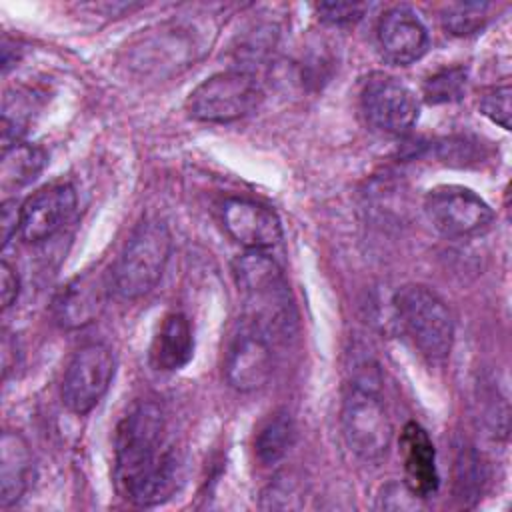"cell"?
<instances>
[{
  "instance_id": "1",
  "label": "cell",
  "mask_w": 512,
  "mask_h": 512,
  "mask_svg": "<svg viewBox=\"0 0 512 512\" xmlns=\"http://www.w3.org/2000/svg\"><path fill=\"white\" fill-rule=\"evenodd\" d=\"M182 460L168 438L164 408L138 400L122 416L114 436V482L118 492L140 508L164 504L178 490Z\"/></svg>"
},
{
  "instance_id": "2",
  "label": "cell",
  "mask_w": 512,
  "mask_h": 512,
  "mask_svg": "<svg viewBox=\"0 0 512 512\" xmlns=\"http://www.w3.org/2000/svg\"><path fill=\"white\" fill-rule=\"evenodd\" d=\"M232 276L244 300V316L272 338L296 324L294 300L278 262L266 250H246L232 260Z\"/></svg>"
},
{
  "instance_id": "3",
  "label": "cell",
  "mask_w": 512,
  "mask_h": 512,
  "mask_svg": "<svg viewBox=\"0 0 512 512\" xmlns=\"http://www.w3.org/2000/svg\"><path fill=\"white\" fill-rule=\"evenodd\" d=\"M340 424L344 442L358 460L376 464L386 458L394 426L380 394V378L376 372L362 370L346 386Z\"/></svg>"
},
{
  "instance_id": "4",
  "label": "cell",
  "mask_w": 512,
  "mask_h": 512,
  "mask_svg": "<svg viewBox=\"0 0 512 512\" xmlns=\"http://www.w3.org/2000/svg\"><path fill=\"white\" fill-rule=\"evenodd\" d=\"M172 254V234L158 218L144 220L130 234L110 270L112 290L122 300H136L154 290Z\"/></svg>"
},
{
  "instance_id": "5",
  "label": "cell",
  "mask_w": 512,
  "mask_h": 512,
  "mask_svg": "<svg viewBox=\"0 0 512 512\" xmlns=\"http://www.w3.org/2000/svg\"><path fill=\"white\" fill-rule=\"evenodd\" d=\"M394 320L414 348L430 362L450 356L454 344V318L448 304L420 284L402 286L392 298Z\"/></svg>"
},
{
  "instance_id": "6",
  "label": "cell",
  "mask_w": 512,
  "mask_h": 512,
  "mask_svg": "<svg viewBox=\"0 0 512 512\" xmlns=\"http://www.w3.org/2000/svg\"><path fill=\"white\" fill-rule=\"evenodd\" d=\"M198 26L186 20L156 24L128 46V64L140 74L172 76L188 68L204 52Z\"/></svg>"
},
{
  "instance_id": "7",
  "label": "cell",
  "mask_w": 512,
  "mask_h": 512,
  "mask_svg": "<svg viewBox=\"0 0 512 512\" xmlns=\"http://www.w3.org/2000/svg\"><path fill=\"white\" fill-rule=\"evenodd\" d=\"M264 98L248 70H224L200 82L186 98V112L200 122L226 124L252 114Z\"/></svg>"
},
{
  "instance_id": "8",
  "label": "cell",
  "mask_w": 512,
  "mask_h": 512,
  "mask_svg": "<svg viewBox=\"0 0 512 512\" xmlns=\"http://www.w3.org/2000/svg\"><path fill=\"white\" fill-rule=\"evenodd\" d=\"M272 336L242 318L232 330L224 350V378L238 392L260 390L274 370Z\"/></svg>"
},
{
  "instance_id": "9",
  "label": "cell",
  "mask_w": 512,
  "mask_h": 512,
  "mask_svg": "<svg viewBox=\"0 0 512 512\" xmlns=\"http://www.w3.org/2000/svg\"><path fill=\"white\" fill-rule=\"evenodd\" d=\"M116 372V358L110 346L90 342L80 346L62 376V402L74 414H88L108 392Z\"/></svg>"
},
{
  "instance_id": "10",
  "label": "cell",
  "mask_w": 512,
  "mask_h": 512,
  "mask_svg": "<svg viewBox=\"0 0 512 512\" xmlns=\"http://www.w3.org/2000/svg\"><path fill=\"white\" fill-rule=\"evenodd\" d=\"M424 212L434 230L446 238L480 234L494 220V212L486 200L474 190L456 184L432 188L424 198Z\"/></svg>"
},
{
  "instance_id": "11",
  "label": "cell",
  "mask_w": 512,
  "mask_h": 512,
  "mask_svg": "<svg viewBox=\"0 0 512 512\" xmlns=\"http://www.w3.org/2000/svg\"><path fill=\"white\" fill-rule=\"evenodd\" d=\"M360 110L372 128L398 136L412 130L420 114V104L404 82L376 72L364 82Z\"/></svg>"
},
{
  "instance_id": "12",
  "label": "cell",
  "mask_w": 512,
  "mask_h": 512,
  "mask_svg": "<svg viewBox=\"0 0 512 512\" xmlns=\"http://www.w3.org/2000/svg\"><path fill=\"white\" fill-rule=\"evenodd\" d=\"M112 292L110 272L92 268L74 276L52 300L54 322L66 330H78L92 324L106 308Z\"/></svg>"
},
{
  "instance_id": "13",
  "label": "cell",
  "mask_w": 512,
  "mask_h": 512,
  "mask_svg": "<svg viewBox=\"0 0 512 512\" xmlns=\"http://www.w3.org/2000/svg\"><path fill=\"white\" fill-rule=\"evenodd\" d=\"M76 190L68 182H52L38 188L20 206V238L36 244L60 232L76 212Z\"/></svg>"
},
{
  "instance_id": "14",
  "label": "cell",
  "mask_w": 512,
  "mask_h": 512,
  "mask_svg": "<svg viewBox=\"0 0 512 512\" xmlns=\"http://www.w3.org/2000/svg\"><path fill=\"white\" fill-rule=\"evenodd\" d=\"M376 42L382 58L392 66H410L428 50V30L410 6L388 8L376 26Z\"/></svg>"
},
{
  "instance_id": "15",
  "label": "cell",
  "mask_w": 512,
  "mask_h": 512,
  "mask_svg": "<svg viewBox=\"0 0 512 512\" xmlns=\"http://www.w3.org/2000/svg\"><path fill=\"white\" fill-rule=\"evenodd\" d=\"M222 224L228 236L246 250H268L282 240L278 214L248 198H228L222 204Z\"/></svg>"
},
{
  "instance_id": "16",
  "label": "cell",
  "mask_w": 512,
  "mask_h": 512,
  "mask_svg": "<svg viewBox=\"0 0 512 512\" xmlns=\"http://www.w3.org/2000/svg\"><path fill=\"white\" fill-rule=\"evenodd\" d=\"M400 454L406 472V484L422 500L438 490L440 476L436 468V450L428 432L418 422H408L400 434Z\"/></svg>"
},
{
  "instance_id": "17",
  "label": "cell",
  "mask_w": 512,
  "mask_h": 512,
  "mask_svg": "<svg viewBox=\"0 0 512 512\" xmlns=\"http://www.w3.org/2000/svg\"><path fill=\"white\" fill-rule=\"evenodd\" d=\"M194 356V330L186 314H166L148 348V360L154 370L176 372L184 368Z\"/></svg>"
},
{
  "instance_id": "18",
  "label": "cell",
  "mask_w": 512,
  "mask_h": 512,
  "mask_svg": "<svg viewBox=\"0 0 512 512\" xmlns=\"http://www.w3.org/2000/svg\"><path fill=\"white\" fill-rule=\"evenodd\" d=\"M34 476V458L28 442L18 432L0 438V504L10 508L22 500Z\"/></svg>"
},
{
  "instance_id": "19",
  "label": "cell",
  "mask_w": 512,
  "mask_h": 512,
  "mask_svg": "<svg viewBox=\"0 0 512 512\" xmlns=\"http://www.w3.org/2000/svg\"><path fill=\"white\" fill-rule=\"evenodd\" d=\"M46 166V152L30 142H14L6 148H2V160H0V190L4 194H10L32 180L38 178V174Z\"/></svg>"
},
{
  "instance_id": "20",
  "label": "cell",
  "mask_w": 512,
  "mask_h": 512,
  "mask_svg": "<svg viewBox=\"0 0 512 512\" xmlns=\"http://www.w3.org/2000/svg\"><path fill=\"white\" fill-rule=\"evenodd\" d=\"M294 420L286 410L274 412L256 432L254 454L260 464L272 466L280 462L294 442Z\"/></svg>"
},
{
  "instance_id": "21",
  "label": "cell",
  "mask_w": 512,
  "mask_h": 512,
  "mask_svg": "<svg viewBox=\"0 0 512 512\" xmlns=\"http://www.w3.org/2000/svg\"><path fill=\"white\" fill-rule=\"evenodd\" d=\"M492 4L486 2H456L442 12V26L454 36H470L480 32L490 20Z\"/></svg>"
},
{
  "instance_id": "22",
  "label": "cell",
  "mask_w": 512,
  "mask_h": 512,
  "mask_svg": "<svg viewBox=\"0 0 512 512\" xmlns=\"http://www.w3.org/2000/svg\"><path fill=\"white\" fill-rule=\"evenodd\" d=\"M466 68L462 66H452V68H442L434 72L432 76L426 78L424 82V100L428 104H446L460 100L466 88Z\"/></svg>"
},
{
  "instance_id": "23",
  "label": "cell",
  "mask_w": 512,
  "mask_h": 512,
  "mask_svg": "<svg viewBox=\"0 0 512 512\" xmlns=\"http://www.w3.org/2000/svg\"><path fill=\"white\" fill-rule=\"evenodd\" d=\"M456 496L466 502L468 498H476L484 484V462L470 448L462 446L456 456Z\"/></svg>"
},
{
  "instance_id": "24",
  "label": "cell",
  "mask_w": 512,
  "mask_h": 512,
  "mask_svg": "<svg viewBox=\"0 0 512 512\" xmlns=\"http://www.w3.org/2000/svg\"><path fill=\"white\" fill-rule=\"evenodd\" d=\"M510 84L504 82V84H496L492 88H488L480 102H478V108L480 112L492 120L494 124H498L500 128L508 130L510 128Z\"/></svg>"
},
{
  "instance_id": "25",
  "label": "cell",
  "mask_w": 512,
  "mask_h": 512,
  "mask_svg": "<svg viewBox=\"0 0 512 512\" xmlns=\"http://www.w3.org/2000/svg\"><path fill=\"white\" fill-rule=\"evenodd\" d=\"M420 496L410 490V486L404 482H388L380 488L376 506L382 510H416L420 508Z\"/></svg>"
},
{
  "instance_id": "26",
  "label": "cell",
  "mask_w": 512,
  "mask_h": 512,
  "mask_svg": "<svg viewBox=\"0 0 512 512\" xmlns=\"http://www.w3.org/2000/svg\"><path fill=\"white\" fill-rule=\"evenodd\" d=\"M366 10H370V6L358 2H326L316 6L318 16L328 24H352L360 20Z\"/></svg>"
},
{
  "instance_id": "27",
  "label": "cell",
  "mask_w": 512,
  "mask_h": 512,
  "mask_svg": "<svg viewBox=\"0 0 512 512\" xmlns=\"http://www.w3.org/2000/svg\"><path fill=\"white\" fill-rule=\"evenodd\" d=\"M20 294V278L16 274V270L2 260L0 264V300H2V308L8 310Z\"/></svg>"
},
{
  "instance_id": "28",
  "label": "cell",
  "mask_w": 512,
  "mask_h": 512,
  "mask_svg": "<svg viewBox=\"0 0 512 512\" xmlns=\"http://www.w3.org/2000/svg\"><path fill=\"white\" fill-rule=\"evenodd\" d=\"M20 206L22 204H16V200H8V198H4L2 202V244L4 246L20 230Z\"/></svg>"
}]
</instances>
